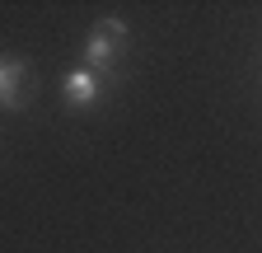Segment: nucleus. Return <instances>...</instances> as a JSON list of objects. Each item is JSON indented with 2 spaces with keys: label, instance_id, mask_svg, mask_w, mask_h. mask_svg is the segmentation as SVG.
<instances>
[{
  "label": "nucleus",
  "instance_id": "1",
  "mask_svg": "<svg viewBox=\"0 0 262 253\" xmlns=\"http://www.w3.org/2000/svg\"><path fill=\"white\" fill-rule=\"evenodd\" d=\"M126 38V24L122 19H98V28L89 33V43H84V66L98 75V71H108L113 61H117V43Z\"/></svg>",
  "mask_w": 262,
  "mask_h": 253
},
{
  "label": "nucleus",
  "instance_id": "2",
  "mask_svg": "<svg viewBox=\"0 0 262 253\" xmlns=\"http://www.w3.org/2000/svg\"><path fill=\"white\" fill-rule=\"evenodd\" d=\"M0 103L5 108H24L28 103V66L14 56H0Z\"/></svg>",
  "mask_w": 262,
  "mask_h": 253
},
{
  "label": "nucleus",
  "instance_id": "3",
  "mask_svg": "<svg viewBox=\"0 0 262 253\" xmlns=\"http://www.w3.org/2000/svg\"><path fill=\"white\" fill-rule=\"evenodd\" d=\"M61 94H66V103H71V108H89V103L98 99V75H94L89 66H80V71L66 75Z\"/></svg>",
  "mask_w": 262,
  "mask_h": 253
}]
</instances>
